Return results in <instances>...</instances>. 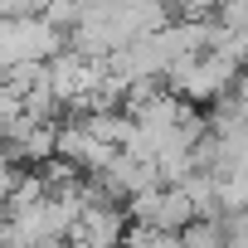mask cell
<instances>
[{
    "label": "cell",
    "mask_w": 248,
    "mask_h": 248,
    "mask_svg": "<svg viewBox=\"0 0 248 248\" xmlns=\"http://www.w3.org/2000/svg\"><path fill=\"white\" fill-rule=\"evenodd\" d=\"M243 68H248V63H238L233 54H224V49H204V54L180 59V63L166 73V88L185 93L190 102H219V97L233 93V83L243 78Z\"/></svg>",
    "instance_id": "6da1fadb"
},
{
    "label": "cell",
    "mask_w": 248,
    "mask_h": 248,
    "mask_svg": "<svg viewBox=\"0 0 248 248\" xmlns=\"http://www.w3.org/2000/svg\"><path fill=\"white\" fill-rule=\"evenodd\" d=\"M132 214L127 209H117L112 200H93V204H83V214H78V224L68 229V238L73 243H122V238H127V224Z\"/></svg>",
    "instance_id": "7a4b0ae2"
},
{
    "label": "cell",
    "mask_w": 248,
    "mask_h": 248,
    "mask_svg": "<svg viewBox=\"0 0 248 248\" xmlns=\"http://www.w3.org/2000/svg\"><path fill=\"white\" fill-rule=\"evenodd\" d=\"M59 156H68V161L83 166V170H102V166L117 156V146L102 141L83 117H73V122H63V127H59Z\"/></svg>",
    "instance_id": "3957f363"
},
{
    "label": "cell",
    "mask_w": 248,
    "mask_h": 248,
    "mask_svg": "<svg viewBox=\"0 0 248 248\" xmlns=\"http://www.w3.org/2000/svg\"><path fill=\"white\" fill-rule=\"evenodd\" d=\"M224 233H229V243H248V204L224 214Z\"/></svg>",
    "instance_id": "277c9868"
}]
</instances>
